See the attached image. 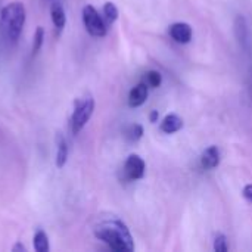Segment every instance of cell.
<instances>
[{
    "instance_id": "16",
    "label": "cell",
    "mask_w": 252,
    "mask_h": 252,
    "mask_svg": "<svg viewBox=\"0 0 252 252\" xmlns=\"http://www.w3.org/2000/svg\"><path fill=\"white\" fill-rule=\"evenodd\" d=\"M126 136H127V139H128V140H131V142H137V140H140V139H142V136H143V127H142L140 124H131V126L127 128Z\"/></svg>"
},
{
    "instance_id": "17",
    "label": "cell",
    "mask_w": 252,
    "mask_h": 252,
    "mask_svg": "<svg viewBox=\"0 0 252 252\" xmlns=\"http://www.w3.org/2000/svg\"><path fill=\"white\" fill-rule=\"evenodd\" d=\"M229 250V244H227V238L223 233H219L214 239V251L216 252H227Z\"/></svg>"
},
{
    "instance_id": "12",
    "label": "cell",
    "mask_w": 252,
    "mask_h": 252,
    "mask_svg": "<svg viewBox=\"0 0 252 252\" xmlns=\"http://www.w3.org/2000/svg\"><path fill=\"white\" fill-rule=\"evenodd\" d=\"M34 250L37 252H49L50 245H49V236L44 230H37L32 239Z\"/></svg>"
},
{
    "instance_id": "4",
    "label": "cell",
    "mask_w": 252,
    "mask_h": 252,
    "mask_svg": "<svg viewBox=\"0 0 252 252\" xmlns=\"http://www.w3.org/2000/svg\"><path fill=\"white\" fill-rule=\"evenodd\" d=\"M83 22L90 35H93V37L106 35V31H108L106 22H105L103 16H100L99 12L92 4H86L83 7Z\"/></svg>"
},
{
    "instance_id": "2",
    "label": "cell",
    "mask_w": 252,
    "mask_h": 252,
    "mask_svg": "<svg viewBox=\"0 0 252 252\" xmlns=\"http://www.w3.org/2000/svg\"><path fill=\"white\" fill-rule=\"evenodd\" d=\"M25 19H27V10L24 3L19 0L7 3L0 10V27L6 40L10 44L18 43L25 25Z\"/></svg>"
},
{
    "instance_id": "13",
    "label": "cell",
    "mask_w": 252,
    "mask_h": 252,
    "mask_svg": "<svg viewBox=\"0 0 252 252\" xmlns=\"http://www.w3.org/2000/svg\"><path fill=\"white\" fill-rule=\"evenodd\" d=\"M103 19L108 25L118 19V7L112 1H106L103 4Z\"/></svg>"
},
{
    "instance_id": "5",
    "label": "cell",
    "mask_w": 252,
    "mask_h": 252,
    "mask_svg": "<svg viewBox=\"0 0 252 252\" xmlns=\"http://www.w3.org/2000/svg\"><path fill=\"white\" fill-rule=\"evenodd\" d=\"M145 171H146V164L143 161L142 157L136 155V154H131L126 162H124V174L128 180H140L143 179L145 176Z\"/></svg>"
},
{
    "instance_id": "14",
    "label": "cell",
    "mask_w": 252,
    "mask_h": 252,
    "mask_svg": "<svg viewBox=\"0 0 252 252\" xmlns=\"http://www.w3.org/2000/svg\"><path fill=\"white\" fill-rule=\"evenodd\" d=\"M44 43V28L43 27H37L34 35H32V47H31V52L32 55H37L41 49Z\"/></svg>"
},
{
    "instance_id": "15",
    "label": "cell",
    "mask_w": 252,
    "mask_h": 252,
    "mask_svg": "<svg viewBox=\"0 0 252 252\" xmlns=\"http://www.w3.org/2000/svg\"><path fill=\"white\" fill-rule=\"evenodd\" d=\"M145 83L148 84L149 89H157L162 83V75L158 71H148L145 74Z\"/></svg>"
},
{
    "instance_id": "9",
    "label": "cell",
    "mask_w": 252,
    "mask_h": 252,
    "mask_svg": "<svg viewBox=\"0 0 252 252\" xmlns=\"http://www.w3.org/2000/svg\"><path fill=\"white\" fill-rule=\"evenodd\" d=\"M50 18H52L53 27L56 28V31L61 32L65 28V24H66V15H65V10H63L61 3H58V1L52 3V6H50Z\"/></svg>"
},
{
    "instance_id": "18",
    "label": "cell",
    "mask_w": 252,
    "mask_h": 252,
    "mask_svg": "<svg viewBox=\"0 0 252 252\" xmlns=\"http://www.w3.org/2000/svg\"><path fill=\"white\" fill-rule=\"evenodd\" d=\"M242 195L244 198L248 201V202H252V185H247L242 190Z\"/></svg>"
},
{
    "instance_id": "10",
    "label": "cell",
    "mask_w": 252,
    "mask_h": 252,
    "mask_svg": "<svg viewBox=\"0 0 252 252\" xmlns=\"http://www.w3.org/2000/svg\"><path fill=\"white\" fill-rule=\"evenodd\" d=\"M183 127V120L176 115V114H170L167 115L162 121H161V131L165 133V134H173V133H177L179 130H182Z\"/></svg>"
},
{
    "instance_id": "1",
    "label": "cell",
    "mask_w": 252,
    "mask_h": 252,
    "mask_svg": "<svg viewBox=\"0 0 252 252\" xmlns=\"http://www.w3.org/2000/svg\"><path fill=\"white\" fill-rule=\"evenodd\" d=\"M94 236L106 244L112 251L115 252H131L134 250V241L133 236L126 226L124 221H121L117 217L105 219L96 224L93 229Z\"/></svg>"
},
{
    "instance_id": "19",
    "label": "cell",
    "mask_w": 252,
    "mask_h": 252,
    "mask_svg": "<svg viewBox=\"0 0 252 252\" xmlns=\"http://www.w3.org/2000/svg\"><path fill=\"white\" fill-rule=\"evenodd\" d=\"M158 118H159V112H158V111H151V114H149V121H151V123H157Z\"/></svg>"
},
{
    "instance_id": "3",
    "label": "cell",
    "mask_w": 252,
    "mask_h": 252,
    "mask_svg": "<svg viewBox=\"0 0 252 252\" xmlns=\"http://www.w3.org/2000/svg\"><path fill=\"white\" fill-rule=\"evenodd\" d=\"M93 112H94V99L92 96H84L74 100V111L69 121L71 133L74 136H77L86 127Z\"/></svg>"
},
{
    "instance_id": "8",
    "label": "cell",
    "mask_w": 252,
    "mask_h": 252,
    "mask_svg": "<svg viewBox=\"0 0 252 252\" xmlns=\"http://www.w3.org/2000/svg\"><path fill=\"white\" fill-rule=\"evenodd\" d=\"M201 164L205 170H213L220 164V151L217 146H210L204 151L201 157Z\"/></svg>"
},
{
    "instance_id": "11",
    "label": "cell",
    "mask_w": 252,
    "mask_h": 252,
    "mask_svg": "<svg viewBox=\"0 0 252 252\" xmlns=\"http://www.w3.org/2000/svg\"><path fill=\"white\" fill-rule=\"evenodd\" d=\"M68 159V143L62 133L56 134V167L62 168Z\"/></svg>"
},
{
    "instance_id": "20",
    "label": "cell",
    "mask_w": 252,
    "mask_h": 252,
    "mask_svg": "<svg viewBox=\"0 0 252 252\" xmlns=\"http://www.w3.org/2000/svg\"><path fill=\"white\" fill-rule=\"evenodd\" d=\"M13 251H25V247H22V245L19 244V245H16V247L13 248Z\"/></svg>"
},
{
    "instance_id": "6",
    "label": "cell",
    "mask_w": 252,
    "mask_h": 252,
    "mask_svg": "<svg viewBox=\"0 0 252 252\" xmlns=\"http://www.w3.org/2000/svg\"><path fill=\"white\" fill-rule=\"evenodd\" d=\"M171 38L176 41V43H180V44H186L192 40V35H193V30L189 24L186 22H174L170 25V30H168Z\"/></svg>"
},
{
    "instance_id": "7",
    "label": "cell",
    "mask_w": 252,
    "mask_h": 252,
    "mask_svg": "<svg viewBox=\"0 0 252 252\" xmlns=\"http://www.w3.org/2000/svg\"><path fill=\"white\" fill-rule=\"evenodd\" d=\"M148 94H149V87L148 84L143 81V83H139L137 86H134L128 94V106L130 108H139L142 106L146 99H148Z\"/></svg>"
}]
</instances>
